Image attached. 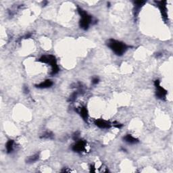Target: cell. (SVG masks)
<instances>
[{"label":"cell","mask_w":173,"mask_h":173,"mask_svg":"<svg viewBox=\"0 0 173 173\" xmlns=\"http://www.w3.org/2000/svg\"><path fill=\"white\" fill-rule=\"evenodd\" d=\"M107 46L114 54L117 55H120V56L123 55L130 47L124 43L113 39H110L108 40L107 41Z\"/></svg>","instance_id":"1"},{"label":"cell","mask_w":173,"mask_h":173,"mask_svg":"<svg viewBox=\"0 0 173 173\" xmlns=\"http://www.w3.org/2000/svg\"><path fill=\"white\" fill-rule=\"evenodd\" d=\"M39 62L45 63V64H48L52 67V72H51V75H54V74H57L60 70V68L58 67L57 64L56 59H55V56L52 55H43L39 59Z\"/></svg>","instance_id":"2"},{"label":"cell","mask_w":173,"mask_h":173,"mask_svg":"<svg viewBox=\"0 0 173 173\" xmlns=\"http://www.w3.org/2000/svg\"><path fill=\"white\" fill-rule=\"evenodd\" d=\"M78 12L81 17V19L80 20V27L86 31L92 23L93 19L91 16L87 14L84 10L79 7H78Z\"/></svg>","instance_id":"3"},{"label":"cell","mask_w":173,"mask_h":173,"mask_svg":"<svg viewBox=\"0 0 173 173\" xmlns=\"http://www.w3.org/2000/svg\"><path fill=\"white\" fill-rule=\"evenodd\" d=\"M154 85L156 87V97L159 98L160 100H164L166 97L167 91L163 87L160 86V82L159 80H156L154 82Z\"/></svg>","instance_id":"4"},{"label":"cell","mask_w":173,"mask_h":173,"mask_svg":"<svg viewBox=\"0 0 173 173\" xmlns=\"http://www.w3.org/2000/svg\"><path fill=\"white\" fill-rule=\"evenodd\" d=\"M85 147H86V142L83 140L78 139L76 140L75 144H74L72 147V150L75 152L81 153L82 151L85 150Z\"/></svg>","instance_id":"5"},{"label":"cell","mask_w":173,"mask_h":173,"mask_svg":"<svg viewBox=\"0 0 173 173\" xmlns=\"http://www.w3.org/2000/svg\"><path fill=\"white\" fill-rule=\"evenodd\" d=\"M95 124L96 125L97 127L100 128V129H110L112 127V124L110 122L103 119H97L95 121Z\"/></svg>","instance_id":"6"},{"label":"cell","mask_w":173,"mask_h":173,"mask_svg":"<svg viewBox=\"0 0 173 173\" xmlns=\"http://www.w3.org/2000/svg\"><path fill=\"white\" fill-rule=\"evenodd\" d=\"M156 3L158 5V7L160 12L162 13V17L164 18V19H167V9H166V1H156Z\"/></svg>","instance_id":"7"},{"label":"cell","mask_w":173,"mask_h":173,"mask_svg":"<svg viewBox=\"0 0 173 173\" xmlns=\"http://www.w3.org/2000/svg\"><path fill=\"white\" fill-rule=\"evenodd\" d=\"M75 111L80 114V116L82 117V118L85 121H87V119H88V111H87L86 107L81 106V107L76 108Z\"/></svg>","instance_id":"8"},{"label":"cell","mask_w":173,"mask_h":173,"mask_svg":"<svg viewBox=\"0 0 173 173\" xmlns=\"http://www.w3.org/2000/svg\"><path fill=\"white\" fill-rule=\"evenodd\" d=\"M53 85H54V83H53V82L51 81V80L47 79L43 82H41V83L36 85L35 87H37V88H39V89H46V88H49V87H51Z\"/></svg>","instance_id":"9"},{"label":"cell","mask_w":173,"mask_h":173,"mask_svg":"<svg viewBox=\"0 0 173 173\" xmlns=\"http://www.w3.org/2000/svg\"><path fill=\"white\" fill-rule=\"evenodd\" d=\"M123 140L125 142L129 143V144H136L139 142V139H137V138L134 137L133 135L130 134H128L126 136H124L123 137Z\"/></svg>","instance_id":"10"},{"label":"cell","mask_w":173,"mask_h":173,"mask_svg":"<svg viewBox=\"0 0 173 173\" xmlns=\"http://www.w3.org/2000/svg\"><path fill=\"white\" fill-rule=\"evenodd\" d=\"M145 4V1H135V16L139 14V12L142 7Z\"/></svg>","instance_id":"11"},{"label":"cell","mask_w":173,"mask_h":173,"mask_svg":"<svg viewBox=\"0 0 173 173\" xmlns=\"http://www.w3.org/2000/svg\"><path fill=\"white\" fill-rule=\"evenodd\" d=\"M14 141L12 139H10L7 142L6 145V148L7 152L10 154L14 150Z\"/></svg>","instance_id":"12"},{"label":"cell","mask_w":173,"mask_h":173,"mask_svg":"<svg viewBox=\"0 0 173 173\" xmlns=\"http://www.w3.org/2000/svg\"><path fill=\"white\" fill-rule=\"evenodd\" d=\"M39 158V154H34V155L28 157V158L26 160V162H27V163H34V162H35L38 160Z\"/></svg>","instance_id":"13"},{"label":"cell","mask_w":173,"mask_h":173,"mask_svg":"<svg viewBox=\"0 0 173 173\" xmlns=\"http://www.w3.org/2000/svg\"><path fill=\"white\" fill-rule=\"evenodd\" d=\"M41 137L43 138V139H53V137H54V134H53L52 132L47 131L46 133H44L43 134V135Z\"/></svg>","instance_id":"14"},{"label":"cell","mask_w":173,"mask_h":173,"mask_svg":"<svg viewBox=\"0 0 173 173\" xmlns=\"http://www.w3.org/2000/svg\"><path fill=\"white\" fill-rule=\"evenodd\" d=\"M99 81H100V79H98V78H97V77H95V78H94V79H92V83L94 84V85L97 84L98 82H99Z\"/></svg>","instance_id":"15"},{"label":"cell","mask_w":173,"mask_h":173,"mask_svg":"<svg viewBox=\"0 0 173 173\" xmlns=\"http://www.w3.org/2000/svg\"><path fill=\"white\" fill-rule=\"evenodd\" d=\"M23 91H24V92L25 93V94H28L29 89H28V86H25V87H24Z\"/></svg>","instance_id":"16"}]
</instances>
